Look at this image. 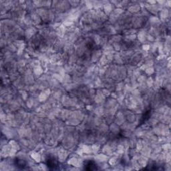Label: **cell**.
<instances>
[{
  "instance_id": "obj_3",
  "label": "cell",
  "mask_w": 171,
  "mask_h": 171,
  "mask_svg": "<svg viewBox=\"0 0 171 171\" xmlns=\"http://www.w3.org/2000/svg\"><path fill=\"white\" fill-rule=\"evenodd\" d=\"M15 164L16 166H17V168H19L20 169H25V167L27 166H26V163L25 162L20 159H16L15 160Z\"/></svg>"
},
{
  "instance_id": "obj_2",
  "label": "cell",
  "mask_w": 171,
  "mask_h": 171,
  "mask_svg": "<svg viewBox=\"0 0 171 171\" xmlns=\"http://www.w3.org/2000/svg\"><path fill=\"white\" fill-rule=\"evenodd\" d=\"M84 167V169L87 170H96L98 169V166L96 164V163L94 161L91 160L85 161Z\"/></svg>"
},
{
  "instance_id": "obj_1",
  "label": "cell",
  "mask_w": 171,
  "mask_h": 171,
  "mask_svg": "<svg viewBox=\"0 0 171 171\" xmlns=\"http://www.w3.org/2000/svg\"><path fill=\"white\" fill-rule=\"evenodd\" d=\"M47 168L50 170H56L58 169V162L54 157H48L46 160Z\"/></svg>"
}]
</instances>
